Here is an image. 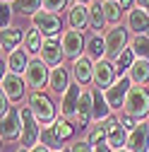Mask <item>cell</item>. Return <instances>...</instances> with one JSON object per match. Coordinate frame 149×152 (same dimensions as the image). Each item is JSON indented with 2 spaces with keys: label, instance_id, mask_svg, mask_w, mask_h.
<instances>
[{
  "label": "cell",
  "instance_id": "obj_49",
  "mask_svg": "<svg viewBox=\"0 0 149 152\" xmlns=\"http://www.w3.org/2000/svg\"><path fill=\"white\" fill-rule=\"evenodd\" d=\"M116 3H118V0H116Z\"/></svg>",
  "mask_w": 149,
  "mask_h": 152
},
{
  "label": "cell",
  "instance_id": "obj_12",
  "mask_svg": "<svg viewBox=\"0 0 149 152\" xmlns=\"http://www.w3.org/2000/svg\"><path fill=\"white\" fill-rule=\"evenodd\" d=\"M82 87L80 85H70V89L63 94L60 99V116L63 118H77V106H80V99H82Z\"/></svg>",
  "mask_w": 149,
  "mask_h": 152
},
{
  "label": "cell",
  "instance_id": "obj_43",
  "mask_svg": "<svg viewBox=\"0 0 149 152\" xmlns=\"http://www.w3.org/2000/svg\"><path fill=\"white\" fill-rule=\"evenodd\" d=\"M29 152H51V150H48V147H43V145L39 142V145H36V147H31Z\"/></svg>",
  "mask_w": 149,
  "mask_h": 152
},
{
  "label": "cell",
  "instance_id": "obj_48",
  "mask_svg": "<svg viewBox=\"0 0 149 152\" xmlns=\"http://www.w3.org/2000/svg\"><path fill=\"white\" fill-rule=\"evenodd\" d=\"M3 3H14V0H3Z\"/></svg>",
  "mask_w": 149,
  "mask_h": 152
},
{
  "label": "cell",
  "instance_id": "obj_15",
  "mask_svg": "<svg viewBox=\"0 0 149 152\" xmlns=\"http://www.w3.org/2000/svg\"><path fill=\"white\" fill-rule=\"evenodd\" d=\"M127 150L130 152H149V123L140 121V126L127 135Z\"/></svg>",
  "mask_w": 149,
  "mask_h": 152
},
{
  "label": "cell",
  "instance_id": "obj_31",
  "mask_svg": "<svg viewBox=\"0 0 149 152\" xmlns=\"http://www.w3.org/2000/svg\"><path fill=\"white\" fill-rule=\"evenodd\" d=\"M53 128H55V133H58V138H60L63 142H65V140H70V138L74 135V130H77V126H74L70 118H63V116L53 123Z\"/></svg>",
  "mask_w": 149,
  "mask_h": 152
},
{
  "label": "cell",
  "instance_id": "obj_35",
  "mask_svg": "<svg viewBox=\"0 0 149 152\" xmlns=\"http://www.w3.org/2000/svg\"><path fill=\"white\" fill-rule=\"evenodd\" d=\"M10 20H12V7H10L7 3H3V5H0V29L12 27V24H10Z\"/></svg>",
  "mask_w": 149,
  "mask_h": 152
},
{
  "label": "cell",
  "instance_id": "obj_20",
  "mask_svg": "<svg viewBox=\"0 0 149 152\" xmlns=\"http://www.w3.org/2000/svg\"><path fill=\"white\" fill-rule=\"evenodd\" d=\"M67 24H70V29L84 34V27H89V5L74 3L70 7V12H67Z\"/></svg>",
  "mask_w": 149,
  "mask_h": 152
},
{
  "label": "cell",
  "instance_id": "obj_46",
  "mask_svg": "<svg viewBox=\"0 0 149 152\" xmlns=\"http://www.w3.org/2000/svg\"><path fill=\"white\" fill-rule=\"evenodd\" d=\"M118 152H130V150H127V147H123V150H118Z\"/></svg>",
  "mask_w": 149,
  "mask_h": 152
},
{
  "label": "cell",
  "instance_id": "obj_42",
  "mask_svg": "<svg viewBox=\"0 0 149 152\" xmlns=\"http://www.w3.org/2000/svg\"><path fill=\"white\" fill-rule=\"evenodd\" d=\"M135 5H137V7H142L144 12H149V0H135Z\"/></svg>",
  "mask_w": 149,
  "mask_h": 152
},
{
  "label": "cell",
  "instance_id": "obj_10",
  "mask_svg": "<svg viewBox=\"0 0 149 152\" xmlns=\"http://www.w3.org/2000/svg\"><path fill=\"white\" fill-rule=\"evenodd\" d=\"M132 89V82H130V77L125 75V77H118V82L111 87V89H106L103 94H106V102H108V106H111V111H120L123 109V104H125V99H127V92Z\"/></svg>",
  "mask_w": 149,
  "mask_h": 152
},
{
  "label": "cell",
  "instance_id": "obj_34",
  "mask_svg": "<svg viewBox=\"0 0 149 152\" xmlns=\"http://www.w3.org/2000/svg\"><path fill=\"white\" fill-rule=\"evenodd\" d=\"M67 3H70V0H43V10L58 15V12H63L67 7Z\"/></svg>",
  "mask_w": 149,
  "mask_h": 152
},
{
  "label": "cell",
  "instance_id": "obj_25",
  "mask_svg": "<svg viewBox=\"0 0 149 152\" xmlns=\"http://www.w3.org/2000/svg\"><path fill=\"white\" fill-rule=\"evenodd\" d=\"M41 48H43V34L36 29V27L27 29V34H24V51L29 56H34V58H39Z\"/></svg>",
  "mask_w": 149,
  "mask_h": 152
},
{
  "label": "cell",
  "instance_id": "obj_41",
  "mask_svg": "<svg viewBox=\"0 0 149 152\" xmlns=\"http://www.w3.org/2000/svg\"><path fill=\"white\" fill-rule=\"evenodd\" d=\"M94 152H116V150L111 147L108 142H101V145H96V147H94Z\"/></svg>",
  "mask_w": 149,
  "mask_h": 152
},
{
  "label": "cell",
  "instance_id": "obj_23",
  "mask_svg": "<svg viewBox=\"0 0 149 152\" xmlns=\"http://www.w3.org/2000/svg\"><path fill=\"white\" fill-rule=\"evenodd\" d=\"M24 41V31L17 27H7L3 29V36H0V46H3V53H12L20 48V44Z\"/></svg>",
  "mask_w": 149,
  "mask_h": 152
},
{
  "label": "cell",
  "instance_id": "obj_2",
  "mask_svg": "<svg viewBox=\"0 0 149 152\" xmlns=\"http://www.w3.org/2000/svg\"><path fill=\"white\" fill-rule=\"evenodd\" d=\"M123 113L132 116L135 121H142L144 116H149V92L147 87H135L127 92V99L123 104Z\"/></svg>",
  "mask_w": 149,
  "mask_h": 152
},
{
  "label": "cell",
  "instance_id": "obj_32",
  "mask_svg": "<svg viewBox=\"0 0 149 152\" xmlns=\"http://www.w3.org/2000/svg\"><path fill=\"white\" fill-rule=\"evenodd\" d=\"M103 15H106V22H111L113 27H118L120 17H123V7L116 3V0H103Z\"/></svg>",
  "mask_w": 149,
  "mask_h": 152
},
{
  "label": "cell",
  "instance_id": "obj_11",
  "mask_svg": "<svg viewBox=\"0 0 149 152\" xmlns=\"http://www.w3.org/2000/svg\"><path fill=\"white\" fill-rule=\"evenodd\" d=\"M70 72H72V80H74V85L87 87L89 82H94V61H91L89 56H82V58L72 61Z\"/></svg>",
  "mask_w": 149,
  "mask_h": 152
},
{
  "label": "cell",
  "instance_id": "obj_13",
  "mask_svg": "<svg viewBox=\"0 0 149 152\" xmlns=\"http://www.w3.org/2000/svg\"><path fill=\"white\" fill-rule=\"evenodd\" d=\"M0 133H3V140H17L22 138V116H20V109H10L7 116H3L0 121Z\"/></svg>",
  "mask_w": 149,
  "mask_h": 152
},
{
  "label": "cell",
  "instance_id": "obj_18",
  "mask_svg": "<svg viewBox=\"0 0 149 152\" xmlns=\"http://www.w3.org/2000/svg\"><path fill=\"white\" fill-rule=\"evenodd\" d=\"M127 29L130 31H135V34H144V36H149V12H144L142 7H132L127 12Z\"/></svg>",
  "mask_w": 149,
  "mask_h": 152
},
{
  "label": "cell",
  "instance_id": "obj_5",
  "mask_svg": "<svg viewBox=\"0 0 149 152\" xmlns=\"http://www.w3.org/2000/svg\"><path fill=\"white\" fill-rule=\"evenodd\" d=\"M31 27H36L41 34H43V39H58V36H63V20H60V15H53L48 10H41V12H36L31 17Z\"/></svg>",
  "mask_w": 149,
  "mask_h": 152
},
{
  "label": "cell",
  "instance_id": "obj_24",
  "mask_svg": "<svg viewBox=\"0 0 149 152\" xmlns=\"http://www.w3.org/2000/svg\"><path fill=\"white\" fill-rule=\"evenodd\" d=\"M127 77H130V82H132L135 87H144L149 82V61L137 58L132 63V68L127 70Z\"/></svg>",
  "mask_w": 149,
  "mask_h": 152
},
{
  "label": "cell",
  "instance_id": "obj_21",
  "mask_svg": "<svg viewBox=\"0 0 149 152\" xmlns=\"http://www.w3.org/2000/svg\"><path fill=\"white\" fill-rule=\"evenodd\" d=\"M29 63H31V58H29V53L24 48H17V51L7 53V72H12V75H20L22 77L27 72V68H29Z\"/></svg>",
  "mask_w": 149,
  "mask_h": 152
},
{
  "label": "cell",
  "instance_id": "obj_29",
  "mask_svg": "<svg viewBox=\"0 0 149 152\" xmlns=\"http://www.w3.org/2000/svg\"><path fill=\"white\" fill-rule=\"evenodd\" d=\"M87 51H89V56H91L94 61L106 58V41H103V36H101V34H94V36L87 41Z\"/></svg>",
  "mask_w": 149,
  "mask_h": 152
},
{
  "label": "cell",
  "instance_id": "obj_19",
  "mask_svg": "<svg viewBox=\"0 0 149 152\" xmlns=\"http://www.w3.org/2000/svg\"><path fill=\"white\" fill-rule=\"evenodd\" d=\"M91 111H94V92L84 89L82 92V99H80V106H77V128H89Z\"/></svg>",
  "mask_w": 149,
  "mask_h": 152
},
{
  "label": "cell",
  "instance_id": "obj_45",
  "mask_svg": "<svg viewBox=\"0 0 149 152\" xmlns=\"http://www.w3.org/2000/svg\"><path fill=\"white\" fill-rule=\"evenodd\" d=\"M17 152H29V150H27V147H20V150H17Z\"/></svg>",
  "mask_w": 149,
  "mask_h": 152
},
{
  "label": "cell",
  "instance_id": "obj_17",
  "mask_svg": "<svg viewBox=\"0 0 149 152\" xmlns=\"http://www.w3.org/2000/svg\"><path fill=\"white\" fill-rule=\"evenodd\" d=\"M70 77H72V72L67 70V68H63V65H55V68H51V80H48V87H51V92H55V94H63L70 89Z\"/></svg>",
  "mask_w": 149,
  "mask_h": 152
},
{
  "label": "cell",
  "instance_id": "obj_7",
  "mask_svg": "<svg viewBox=\"0 0 149 152\" xmlns=\"http://www.w3.org/2000/svg\"><path fill=\"white\" fill-rule=\"evenodd\" d=\"M118 82V70H116V63L108 61V58H101V61H94V85L96 89H111Z\"/></svg>",
  "mask_w": 149,
  "mask_h": 152
},
{
  "label": "cell",
  "instance_id": "obj_40",
  "mask_svg": "<svg viewBox=\"0 0 149 152\" xmlns=\"http://www.w3.org/2000/svg\"><path fill=\"white\" fill-rule=\"evenodd\" d=\"M118 5L123 7V12H125V10L130 12V10H132V7H135V0H118Z\"/></svg>",
  "mask_w": 149,
  "mask_h": 152
},
{
  "label": "cell",
  "instance_id": "obj_36",
  "mask_svg": "<svg viewBox=\"0 0 149 152\" xmlns=\"http://www.w3.org/2000/svg\"><path fill=\"white\" fill-rule=\"evenodd\" d=\"M87 140L94 145V147H96V145H101V142H106V130H103V126H96L94 130L89 133V138H87Z\"/></svg>",
  "mask_w": 149,
  "mask_h": 152
},
{
  "label": "cell",
  "instance_id": "obj_8",
  "mask_svg": "<svg viewBox=\"0 0 149 152\" xmlns=\"http://www.w3.org/2000/svg\"><path fill=\"white\" fill-rule=\"evenodd\" d=\"M60 46H63V53L65 58H72L77 61L84 56V48H87V39L82 31H74V29H65L63 36H60Z\"/></svg>",
  "mask_w": 149,
  "mask_h": 152
},
{
  "label": "cell",
  "instance_id": "obj_47",
  "mask_svg": "<svg viewBox=\"0 0 149 152\" xmlns=\"http://www.w3.org/2000/svg\"><path fill=\"white\" fill-rule=\"evenodd\" d=\"M60 152H70V147H65V150H60Z\"/></svg>",
  "mask_w": 149,
  "mask_h": 152
},
{
  "label": "cell",
  "instance_id": "obj_3",
  "mask_svg": "<svg viewBox=\"0 0 149 152\" xmlns=\"http://www.w3.org/2000/svg\"><path fill=\"white\" fill-rule=\"evenodd\" d=\"M20 116H22V147H27V150H31V147H36L41 142V123L36 121V116L31 113V109L29 106H20Z\"/></svg>",
  "mask_w": 149,
  "mask_h": 152
},
{
  "label": "cell",
  "instance_id": "obj_44",
  "mask_svg": "<svg viewBox=\"0 0 149 152\" xmlns=\"http://www.w3.org/2000/svg\"><path fill=\"white\" fill-rule=\"evenodd\" d=\"M74 3H80V5H89V0H74Z\"/></svg>",
  "mask_w": 149,
  "mask_h": 152
},
{
  "label": "cell",
  "instance_id": "obj_16",
  "mask_svg": "<svg viewBox=\"0 0 149 152\" xmlns=\"http://www.w3.org/2000/svg\"><path fill=\"white\" fill-rule=\"evenodd\" d=\"M24 85H27V82L20 77V75H12V72L3 75V94H5L10 102H20V99L24 97V92H27Z\"/></svg>",
  "mask_w": 149,
  "mask_h": 152
},
{
  "label": "cell",
  "instance_id": "obj_6",
  "mask_svg": "<svg viewBox=\"0 0 149 152\" xmlns=\"http://www.w3.org/2000/svg\"><path fill=\"white\" fill-rule=\"evenodd\" d=\"M48 80H51L48 65H46L41 58H31V63H29V68H27V72H24L27 87H29L31 92H41V87L48 85Z\"/></svg>",
  "mask_w": 149,
  "mask_h": 152
},
{
  "label": "cell",
  "instance_id": "obj_26",
  "mask_svg": "<svg viewBox=\"0 0 149 152\" xmlns=\"http://www.w3.org/2000/svg\"><path fill=\"white\" fill-rule=\"evenodd\" d=\"M89 27L94 34H101V29L106 27V15H103V0L89 5Z\"/></svg>",
  "mask_w": 149,
  "mask_h": 152
},
{
  "label": "cell",
  "instance_id": "obj_28",
  "mask_svg": "<svg viewBox=\"0 0 149 152\" xmlns=\"http://www.w3.org/2000/svg\"><path fill=\"white\" fill-rule=\"evenodd\" d=\"M130 48H132L135 58L149 61V36H144V34H135L132 39H130Z\"/></svg>",
  "mask_w": 149,
  "mask_h": 152
},
{
  "label": "cell",
  "instance_id": "obj_22",
  "mask_svg": "<svg viewBox=\"0 0 149 152\" xmlns=\"http://www.w3.org/2000/svg\"><path fill=\"white\" fill-rule=\"evenodd\" d=\"M91 92H94V111H91V121L103 123V121L111 118V106H108V102H106L103 89H96V87H94Z\"/></svg>",
  "mask_w": 149,
  "mask_h": 152
},
{
  "label": "cell",
  "instance_id": "obj_30",
  "mask_svg": "<svg viewBox=\"0 0 149 152\" xmlns=\"http://www.w3.org/2000/svg\"><path fill=\"white\" fill-rule=\"evenodd\" d=\"M12 7H14L17 12H22V15L34 17L36 12H41V7H43V0H14V3H12Z\"/></svg>",
  "mask_w": 149,
  "mask_h": 152
},
{
  "label": "cell",
  "instance_id": "obj_37",
  "mask_svg": "<svg viewBox=\"0 0 149 152\" xmlns=\"http://www.w3.org/2000/svg\"><path fill=\"white\" fill-rule=\"evenodd\" d=\"M70 152H94V145H91L89 140H77L70 147Z\"/></svg>",
  "mask_w": 149,
  "mask_h": 152
},
{
  "label": "cell",
  "instance_id": "obj_14",
  "mask_svg": "<svg viewBox=\"0 0 149 152\" xmlns=\"http://www.w3.org/2000/svg\"><path fill=\"white\" fill-rule=\"evenodd\" d=\"M39 58L55 68V65H63V58H65V53H63V46H60V39H43V48L39 53Z\"/></svg>",
  "mask_w": 149,
  "mask_h": 152
},
{
  "label": "cell",
  "instance_id": "obj_1",
  "mask_svg": "<svg viewBox=\"0 0 149 152\" xmlns=\"http://www.w3.org/2000/svg\"><path fill=\"white\" fill-rule=\"evenodd\" d=\"M29 109H31V113L36 116V121H39L43 128L53 126L55 121H58V116H55V104L43 92H31L29 94Z\"/></svg>",
  "mask_w": 149,
  "mask_h": 152
},
{
  "label": "cell",
  "instance_id": "obj_9",
  "mask_svg": "<svg viewBox=\"0 0 149 152\" xmlns=\"http://www.w3.org/2000/svg\"><path fill=\"white\" fill-rule=\"evenodd\" d=\"M101 126H103V130H106V142L113 147L116 152L123 150V147H127V135H130V133L123 128L120 118H113V116H111V118L103 121Z\"/></svg>",
  "mask_w": 149,
  "mask_h": 152
},
{
  "label": "cell",
  "instance_id": "obj_27",
  "mask_svg": "<svg viewBox=\"0 0 149 152\" xmlns=\"http://www.w3.org/2000/svg\"><path fill=\"white\" fill-rule=\"evenodd\" d=\"M41 145L48 147L51 152H60V150H65V142L58 138V133H55L53 126H46V128L41 130Z\"/></svg>",
  "mask_w": 149,
  "mask_h": 152
},
{
  "label": "cell",
  "instance_id": "obj_33",
  "mask_svg": "<svg viewBox=\"0 0 149 152\" xmlns=\"http://www.w3.org/2000/svg\"><path fill=\"white\" fill-rule=\"evenodd\" d=\"M137 58H135V53H132V48L127 46V51L125 53H120V58L116 61V70H118V77H125L127 75V70L132 68V63H135Z\"/></svg>",
  "mask_w": 149,
  "mask_h": 152
},
{
  "label": "cell",
  "instance_id": "obj_39",
  "mask_svg": "<svg viewBox=\"0 0 149 152\" xmlns=\"http://www.w3.org/2000/svg\"><path fill=\"white\" fill-rule=\"evenodd\" d=\"M10 99L5 97V94H0V116H7V113H10Z\"/></svg>",
  "mask_w": 149,
  "mask_h": 152
},
{
  "label": "cell",
  "instance_id": "obj_4",
  "mask_svg": "<svg viewBox=\"0 0 149 152\" xmlns=\"http://www.w3.org/2000/svg\"><path fill=\"white\" fill-rule=\"evenodd\" d=\"M103 41H106V58L108 61H118L120 53L127 51L130 46V39H127V29L125 27H111L106 34H103Z\"/></svg>",
  "mask_w": 149,
  "mask_h": 152
},
{
  "label": "cell",
  "instance_id": "obj_38",
  "mask_svg": "<svg viewBox=\"0 0 149 152\" xmlns=\"http://www.w3.org/2000/svg\"><path fill=\"white\" fill-rule=\"evenodd\" d=\"M120 123H123V128L127 130V133H132L137 126H140V121H135L132 116H125V113H123V116H120Z\"/></svg>",
  "mask_w": 149,
  "mask_h": 152
}]
</instances>
